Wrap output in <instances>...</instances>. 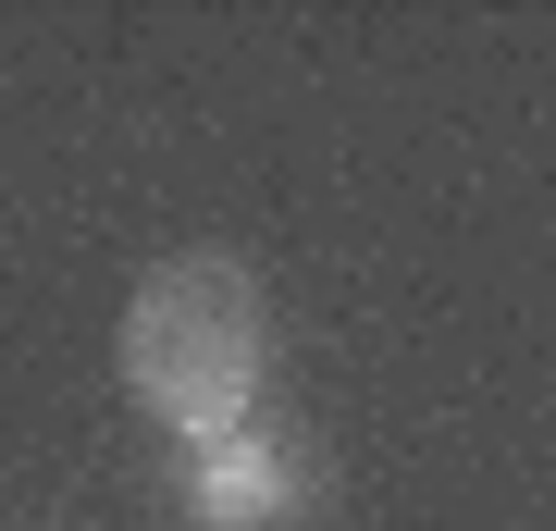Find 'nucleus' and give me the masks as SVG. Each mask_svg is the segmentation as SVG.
<instances>
[{"label": "nucleus", "mask_w": 556, "mask_h": 531, "mask_svg": "<svg viewBox=\"0 0 556 531\" xmlns=\"http://www.w3.org/2000/svg\"><path fill=\"white\" fill-rule=\"evenodd\" d=\"M285 494H298V482H285V457H260V445H236V433L199 445V519H211V531L285 519Z\"/></svg>", "instance_id": "f03ea898"}, {"label": "nucleus", "mask_w": 556, "mask_h": 531, "mask_svg": "<svg viewBox=\"0 0 556 531\" xmlns=\"http://www.w3.org/2000/svg\"><path fill=\"white\" fill-rule=\"evenodd\" d=\"M260 346H273L260 285H248L223 248L161 260V273L124 296V383H137V408L161 420V433H186V445H223V433L248 420Z\"/></svg>", "instance_id": "f257e3e1"}]
</instances>
